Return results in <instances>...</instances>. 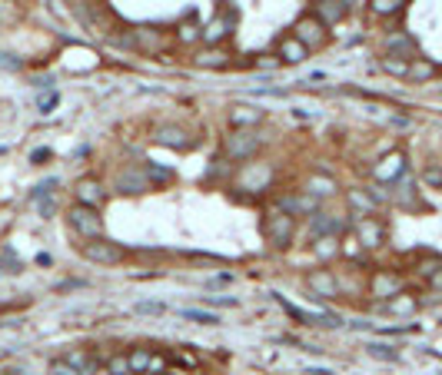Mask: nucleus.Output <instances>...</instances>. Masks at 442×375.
<instances>
[{
	"mask_svg": "<svg viewBox=\"0 0 442 375\" xmlns=\"http://www.w3.org/2000/svg\"><path fill=\"white\" fill-rule=\"evenodd\" d=\"M263 239H266L273 249H289L293 246V239H296V233H299V219L296 216H289V213H283V209L269 206L266 213H263Z\"/></svg>",
	"mask_w": 442,
	"mask_h": 375,
	"instance_id": "1",
	"label": "nucleus"
},
{
	"mask_svg": "<svg viewBox=\"0 0 442 375\" xmlns=\"http://www.w3.org/2000/svg\"><path fill=\"white\" fill-rule=\"evenodd\" d=\"M263 143H266V140L256 130H230L223 136L220 150H223V156H227L230 163H250V160H256V153L263 150Z\"/></svg>",
	"mask_w": 442,
	"mask_h": 375,
	"instance_id": "2",
	"label": "nucleus"
},
{
	"mask_svg": "<svg viewBox=\"0 0 442 375\" xmlns=\"http://www.w3.org/2000/svg\"><path fill=\"white\" fill-rule=\"evenodd\" d=\"M276 180V167L269 160H250L236 169V186L243 193H266Z\"/></svg>",
	"mask_w": 442,
	"mask_h": 375,
	"instance_id": "3",
	"label": "nucleus"
},
{
	"mask_svg": "<svg viewBox=\"0 0 442 375\" xmlns=\"http://www.w3.org/2000/svg\"><path fill=\"white\" fill-rule=\"evenodd\" d=\"M67 223H70V229L77 233L83 243H90V239H103V236H107V226H103L100 209H90V206L74 203V206L67 209Z\"/></svg>",
	"mask_w": 442,
	"mask_h": 375,
	"instance_id": "4",
	"label": "nucleus"
},
{
	"mask_svg": "<svg viewBox=\"0 0 442 375\" xmlns=\"http://www.w3.org/2000/svg\"><path fill=\"white\" fill-rule=\"evenodd\" d=\"M289 34L299 40V43L306 47L309 54H313V50H323L329 40H333L329 27H326V23H323L319 17H316V14H303V17L293 23V30H289Z\"/></svg>",
	"mask_w": 442,
	"mask_h": 375,
	"instance_id": "5",
	"label": "nucleus"
},
{
	"mask_svg": "<svg viewBox=\"0 0 442 375\" xmlns=\"http://www.w3.org/2000/svg\"><path fill=\"white\" fill-rule=\"evenodd\" d=\"M349 229H352V219L346 216H339V213H329V209H316L313 216H309V236H313V243L316 239H326V236H336V239H343Z\"/></svg>",
	"mask_w": 442,
	"mask_h": 375,
	"instance_id": "6",
	"label": "nucleus"
},
{
	"mask_svg": "<svg viewBox=\"0 0 442 375\" xmlns=\"http://www.w3.org/2000/svg\"><path fill=\"white\" fill-rule=\"evenodd\" d=\"M406 173H409V160H406L403 150H392L386 153L383 160H376L372 169H369V176H372V183L376 186H392V183H399Z\"/></svg>",
	"mask_w": 442,
	"mask_h": 375,
	"instance_id": "7",
	"label": "nucleus"
},
{
	"mask_svg": "<svg viewBox=\"0 0 442 375\" xmlns=\"http://www.w3.org/2000/svg\"><path fill=\"white\" fill-rule=\"evenodd\" d=\"M403 289H406V279L396 269H376V272L366 276V296H372V299H379V302L399 296Z\"/></svg>",
	"mask_w": 442,
	"mask_h": 375,
	"instance_id": "8",
	"label": "nucleus"
},
{
	"mask_svg": "<svg viewBox=\"0 0 442 375\" xmlns=\"http://www.w3.org/2000/svg\"><path fill=\"white\" fill-rule=\"evenodd\" d=\"M80 253H83V259L87 263H96V266H120L127 259V249L120 243H110L107 236L103 239H90V243L80 246Z\"/></svg>",
	"mask_w": 442,
	"mask_h": 375,
	"instance_id": "9",
	"label": "nucleus"
},
{
	"mask_svg": "<svg viewBox=\"0 0 442 375\" xmlns=\"http://www.w3.org/2000/svg\"><path fill=\"white\" fill-rule=\"evenodd\" d=\"M349 233L359 239V246H363L366 253H372V249H383V246H386V236H389V229H386V223L379 219V216H363V219H356Z\"/></svg>",
	"mask_w": 442,
	"mask_h": 375,
	"instance_id": "10",
	"label": "nucleus"
},
{
	"mask_svg": "<svg viewBox=\"0 0 442 375\" xmlns=\"http://www.w3.org/2000/svg\"><path fill=\"white\" fill-rule=\"evenodd\" d=\"M306 286H309V299L313 302H326V299H336L339 296V272L333 269H313L306 276Z\"/></svg>",
	"mask_w": 442,
	"mask_h": 375,
	"instance_id": "11",
	"label": "nucleus"
},
{
	"mask_svg": "<svg viewBox=\"0 0 442 375\" xmlns=\"http://www.w3.org/2000/svg\"><path fill=\"white\" fill-rule=\"evenodd\" d=\"M114 189L123 193V196H143V193H150L154 186H150L143 167H120L114 176Z\"/></svg>",
	"mask_w": 442,
	"mask_h": 375,
	"instance_id": "12",
	"label": "nucleus"
},
{
	"mask_svg": "<svg viewBox=\"0 0 442 375\" xmlns=\"http://www.w3.org/2000/svg\"><path fill=\"white\" fill-rule=\"evenodd\" d=\"M74 203L90 206V209H103V203H107V186H103V180H96V176H80L77 186H74Z\"/></svg>",
	"mask_w": 442,
	"mask_h": 375,
	"instance_id": "13",
	"label": "nucleus"
},
{
	"mask_svg": "<svg viewBox=\"0 0 442 375\" xmlns=\"http://www.w3.org/2000/svg\"><path fill=\"white\" fill-rule=\"evenodd\" d=\"M383 56H399V60H416L419 56V43L412 34H406V30H392V34H386L383 37Z\"/></svg>",
	"mask_w": 442,
	"mask_h": 375,
	"instance_id": "14",
	"label": "nucleus"
},
{
	"mask_svg": "<svg viewBox=\"0 0 442 375\" xmlns=\"http://www.w3.org/2000/svg\"><path fill=\"white\" fill-rule=\"evenodd\" d=\"M376 209H379V203L372 200L369 186H349L346 189V213L352 223L363 219V216H376Z\"/></svg>",
	"mask_w": 442,
	"mask_h": 375,
	"instance_id": "15",
	"label": "nucleus"
},
{
	"mask_svg": "<svg viewBox=\"0 0 442 375\" xmlns=\"http://www.w3.org/2000/svg\"><path fill=\"white\" fill-rule=\"evenodd\" d=\"M154 143L167 147V150H193V140L190 130H183L180 123H160L154 130Z\"/></svg>",
	"mask_w": 442,
	"mask_h": 375,
	"instance_id": "16",
	"label": "nucleus"
},
{
	"mask_svg": "<svg viewBox=\"0 0 442 375\" xmlns=\"http://www.w3.org/2000/svg\"><path fill=\"white\" fill-rule=\"evenodd\" d=\"M273 206L283 209V213H289V216H296V219H299V216H306L309 219L316 209L323 206V203H316V200L306 196L303 189H296V193H289V196H276V200H273Z\"/></svg>",
	"mask_w": 442,
	"mask_h": 375,
	"instance_id": "17",
	"label": "nucleus"
},
{
	"mask_svg": "<svg viewBox=\"0 0 442 375\" xmlns=\"http://www.w3.org/2000/svg\"><path fill=\"white\" fill-rule=\"evenodd\" d=\"M236 17L240 14H233V10H227V14H216V17L203 27V34H200V40L203 43H210V47H220L223 40L233 34V27H236Z\"/></svg>",
	"mask_w": 442,
	"mask_h": 375,
	"instance_id": "18",
	"label": "nucleus"
},
{
	"mask_svg": "<svg viewBox=\"0 0 442 375\" xmlns=\"http://www.w3.org/2000/svg\"><path fill=\"white\" fill-rule=\"evenodd\" d=\"M299 189H303L306 196H313L316 203H326V200H333V196L339 193V183H336L329 173H309Z\"/></svg>",
	"mask_w": 442,
	"mask_h": 375,
	"instance_id": "19",
	"label": "nucleus"
},
{
	"mask_svg": "<svg viewBox=\"0 0 442 375\" xmlns=\"http://www.w3.org/2000/svg\"><path fill=\"white\" fill-rule=\"evenodd\" d=\"M389 203H392V206H399V209H416L419 206V186H416L412 173H406L399 183H392Z\"/></svg>",
	"mask_w": 442,
	"mask_h": 375,
	"instance_id": "20",
	"label": "nucleus"
},
{
	"mask_svg": "<svg viewBox=\"0 0 442 375\" xmlns=\"http://www.w3.org/2000/svg\"><path fill=\"white\" fill-rule=\"evenodd\" d=\"M419 306H423V299L416 296V292H409V289H403L399 296H392V299H386V302H379V309L383 312H389V316H416L419 312Z\"/></svg>",
	"mask_w": 442,
	"mask_h": 375,
	"instance_id": "21",
	"label": "nucleus"
},
{
	"mask_svg": "<svg viewBox=\"0 0 442 375\" xmlns=\"http://www.w3.org/2000/svg\"><path fill=\"white\" fill-rule=\"evenodd\" d=\"M309 56V50L299 43V40L293 37V34H286V37H280V43H276V63H286V67H299L303 60Z\"/></svg>",
	"mask_w": 442,
	"mask_h": 375,
	"instance_id": "22",
	"label": "nucleus"
},
{
	"mask_svg": "<svg viewBox=\"0 0 442 375\" xmlns=\"http://www.w3.org/2000/svg\"><path fill=\"white\" fill-rule=\"evenodd\" d=\"M266 120V110H260V107H246V103H240V107H233L230 110V127L233 130H256V123H263Z\"/></svg>",
	"mask_w": 442,
	"mask_h": 375,
	"instance_id": "23",
	"label": "nucleus"
},
{
	"mask_svg": "<svg viewBox=\"0 0 442 375\" xmlns=\"http://www.w3.org/2000/svg\"><path fill=\"white\" fill-rule=\"evenodd\" d=\"M313 14L323 20L326 27H333V23H339V20L349 17V7L343 0H313Z\"/></svg>",
	"mask_w": 442,
	"mask_h": 375,
	"instance_id": "24",
	"label": "nucleus"
},
{
	"mask_svg": "<svg viewBox=\"0 0 442 375\" xmlns=\"http://www.w3.org/2000/svg\"><path fill=\"white\" fill-rule=\"evenodd\" d=\"M63 362H67V365H70V369H74L77 375H96V369L103 365L100 358L90 356V352H83V349H74V352H67V356H63Z\"/></svg>",
	"mask_w": 442,
	"mask_h": 375,
	"instance_id": "25",
	"label": "nucleus"
},
{
	"mask_svg": "<svg viewBox=\"0 0 442 375\" xmlns=\"http://www.w3.org/2000/svg\"><path fill=\"white\" fill-rule=\"evenodd\" d=\"M439 74V67L432 63V60H425V56H416L412 63H409V76L406 80H412V83H429L432 76Z\"/></svg>",
	"mask_w": 442,
	"mask_h": 375,
	"instance_id": "26",
	"label": "nucleus"
},
{
	"mask_svg": "<svg viewBox=\"0 0 442 375\" xmlns=\"http://www.w3.org/2000/svg\"><path fill=\"white\" fill-rule=\"evenodd\" d=\"M143 169H147V180H150V186L154 189H163L170 186L176 180V173L170 167H156V163H143Z\"/></svg>",
	"mask_w": 442,
	"mask_h": 375,
	"instance_id": "27",
	"label": "nucleus"
},
{
	"mask_svg": "<svg viewBox=\"0 0 442 375\" xmlns=\"http://www.w3.org/2000/svg\"><path fill=\"white\" fill-rule=\"evenodd\" d=\"M127 356H130V369H134V375H147L150 358H154V349H147V345H134V349H127Z\"/></svg>",
	"mask_w": 442,
	"mask_h": 375,
	"instance_id": "28",
	"label": "nucleus"
},
{
	"mask_svg": "<svg viewBox=\"0 0 442 375\" xmlns=\"http://www.w3.org/2000/svg\"><path fill=\"white\" fill-rule=\"evenodd\" d=\"M103 372L107 375H134V369H130V356H127V352L107 356L103 358Z\"/></svg>",
	"mask_w": 442,
	"mask_h": 375,
	"instance_id": "29",
	"label": "nucleus"
},
{
	"mask_svg": "<svg viewBox=\"0 0 442 375\" xmlns=\"http://www.w3.org/2000/svg\"><path fill=\"white\" fill-rule=\"evenodd\" d=\"M339 253H343V259H349V263H363V256H366V249L359 246V239L352 233H346L339 239Z\"/></svg>",
	"mask_w": 442,
	"mask_h": 375,
	"instance_id": "30",
	"label": "nucleus"
},
{
	"mask_svg": "<svg viewBox=\"0 0 442 375\" xmlns=\"http://www.w3.org/2000/svg\"><path fill=\"white\" fill-rule=\"evenodd\" d=\"M409 0H369V14L376 17H396Z\"/></svg>",
	"mask_w": 442,
	"mask_h": 375,
	"instance_id": "31",
	"label": "nucleus"
},
{
	"mask_svg": "<svg viewBox=\"0 0 442 375\" xmlns=\"http://www.w3.org/2000/svg\"><path fill=\"white\" fill-rule=\"evenodd\" d=\"M134 47H140V50H156V47H160V30H154V27H136Z\"/></svg>",
	"mask_w": 442,
	"mask_h": 375,
	"instance_id": "32",
	"label": "nucleus"
},
{
	"mask_svg": "<svg viewBox=\"0 0 442 375\" xmlns=\"http://www.w3.org/2000/svg\"><path fill=\"white\" fill-rule=\"evenodd\" d=\"M196 67H210V70H227V67H230V54H227V50H216V47H213L210 54L196 56Z\"/></svg>",
	"mask_w": 442,
	"mask_h": 375,
	"instance_id": "33",
	"label": "nucleus"
},
{
	"mask_svg": "<svg viewBox=\"0 0 442 375\" xmlns=\"http://www.w3.org/2000/svg\"><path fill=\"white\" fill-rule=\"evenodd\" d=\"M379 70L389 74V76L406 80V76H409V60H399V56H379Z\"/></svg>",
	"mask_w": 442,
	"mask_h": 375,
	"instance_id": "34",
	"label": "nucleus"
},
{
	"mask_svg": "<svg viewBox=\"0 0 442 375\" xmlns=\"http://www.w3.org/2000/svg\"><path fill=\"white\" fill-rule=\"evenodd\" d=\"M196 14H190V20H187V23H180V27H176V40H180V43H183V47H190V43H196V40H200V34H203V27H196Z\"/></svg>",
	"mask_w": 442,
	"mask_h": 375,
	"instance_id": "35",
	"label": "nucleus"
},
{
	"mask_svg": "<svg viewBox=\"0 0 442 375\" xmlns=\"http://www.w3.org/2000/svg\"><path fill=\"white\" fill-rule=\"evenodd\" d=\"M180 319L196 322V325H220V316L207 312V309H180Z\"/></svg>",
	"mask_w": 442,
	"mask_h": 375,
	"instance_id": "36",
	"label": "nucleus"
},
{
	"mask_svg": "<svg viewBox=\"0 0 442 375\" xmlns=\"http://www.w3.org/2000/svg\"><path fill=\"white\" fill-rule=\"evenodd\" d=\"M366 352L372 358H383V362H399V352H396L392 345H386V342H369Z\"/></svg>",
	"mask_w": 442,
	"mask_h": 375,
	"instance_id": "37",
	"label": "nucleus"
},
{
	"mask_svg": "<svg viewBox=\"0 0 442 375\" xmlns=\"http://www.w3.org/2000/svg\"><path fill=\"white\" fill-rule=\"evenodd\" d=\"M436 269H442V256H432V253H423L419 256V263H416V272L423 276V279H429Z\"/></svg>",
	"mask_w": 442,
	"mask_h": 375,
	"instance_id": "38",
	"label": "nucleus"
},
{
	"mask_svg": "<svg viewBox=\"0 0 442 375\" xmlns=\"http://www.w3.org/2000/svg\"><path fill=\"white\" fill-rule=\"evenodd\" d=\"M313 249H316V256H319V259H333V256L339 253V239H336V236L316 239V243H313Z\"/></svg>",
	"mask_w": 442,
	"mask_h": 375,
	"instance_id": "39",
	"label": "nucleus"
},
{
	"mask_svg": "<svg viewBox=\"0 0 442 375\" xmlns=\"http://www.w3.org/2000/svg\"><path fill=\"white\" fill-rule=\"evenodd\" d=\"M134 312L136 316H163L167 306H163V302H154V299H143V302H136L134 306Z\"/></svg>",
	"mask_w": 442,
	"mask_h": 375,
	"instance_id": "40",
	"label": "nucleus"
},
{
	"mask_svg": "<svg viewBox=\"0 0 442 375\" xmlns=\"http://www.w3.org/2000/svg\"><path fill=\"white\" fill-rule=\"evenodd\" d=\"M423 183L432 189H442V163H429L423 169Z\"/></svg>",
	"mask_w": 442,
	"mask_h": 375,
	"instance_id": "41",
	"label": "nucleus"
},
{
	"mask_svg": "<svg viewBox=\"0 0 442 375\" xmlns=\"http://www.w3.org/2000/svg\"><path fill=\"white\" fill-rule=\"evenodd\" d=\"M57 176H50V180H40L37 186L30 189V200H43V196H50V193H54V189H57Z\"/></svg>",
	"mask_w": 442,
	"mask_h": 375,
	"instance_id": "42",
	"label": "nucleus"
},
{
	"mask_svg": "<svg viewBox=\"0 0 442 375\" xmlns=\"http://www.w3.org/2000/svg\"><path fill=\"white\" fill-rule=\"evenodd\" d=\"M170 358H173V362H180V365H187V369H200V358L193 356V352H187V349H173V352H170Z\"/></svg>",
	"mask_w": 442,
	"mask_h": 375,
	"instance_id": "43",
	"label": "nucleus"
},
{
	"mask_svg": "<svg viewBox=\"0 0 442 375\" xmlns=\"http://www.w3.org/2000/svg\"><path fill=\"white\" fill-rule=\"evenodd\" d=\"M170 356H160V352H154V358H150V369H147V375H167L170 369Z\"/></svg>",
	"mask_w": 442,
	"mask_h": 375,
	"instance_id": "44",
	"label": "nucleus"
},
{
	"mask_svg": "<svg viewBox=\"0 0 442 375\" xmlns=\"http://www.w3.org/2000/svg\"><path fill=\"white\" fill-rule=\"evenodd\" d=\"M207 306H216V309H233L236 306V296H203Z\"/></svg>",
	"mask_w": 442,
	"mask_h": 375,
	"instance_id": "45",
	"label": "nucleus"
},
{
	"mask_svg": "<svg viewBox=\"0 0 442 375\" xmlns=\"http://www.w3.org/2000/svg\"><path fill=\"white\" fill-rule=\"evenodd\" d=\"M50 156H54V153H50V147H37V150L30 153V163H34V167H43Z\"/></svg>",
	"mask_w": 442,
	"mask_h": 375,
	"instance_id": "46",
	"label": "nucleus"
},
{
	"mask_svg": "<svg viewBox=\"0 0 442 375\" xmlns=\"http://www.w3.org/2000/svg\"><path fill=\"white\" fill-rule=\"evenodd\" d=\"M47 375H77V372H74V369H70L63 358H54V362H50V372H47Z\"/></svg>",
	"mask_w": 442,
	"mask_h": 375,
	"instance_id": "47",
	"label": "nucleus"
},
{
	"mask_svg": "<svg viewBox=\"0 0 442 375\" xmlns=\"http://www.w3.org/2000/svg\"><path fill=\"white\" fill-rule=\"evenodd\" d=\"M37 103H40V113H50V110H54V107H57V103H60V96H57V94H50V96H40Z\"/></svg>",
	"mask_w": 442,
	"mask_h": 375,
	"instance_id": "48",
	"label": "nucleus"
},
{
	"mask_svg": "<svg viewBox=\"0 0 442 375\" xmlns=\"http://www.w3.org/2000/svg\"><path fill=\"white\" fill-rule=\"evenodd\" d=\"M37 209H40V216H43V219H50V216H54V200H47V196H43V200H37Z\"/></svg>",
	"mask_w": 442,
	"mask_h": 375,
	"instance_id": "49",
	"label": "nucleus"
},
{
	"mask_svg": "<svg viewBox=\"0 0 442 375\" xmlns=\"http://www.w3.org/2000/svg\"><path fill=\"white\" fill-rule=\"evenodd\" d=\"M425 282H429V289H432L436 296H442V269H436V272H432Z\"/></svg>",
	"mask_w": 442,
	"mask_h": 375,
	"instance_id": "50",
	"label": "nucleus"
},
{
	"mask_svg": "<svg viewBox=\"0 0 442 375\" xmlns=\"http://www.w3.org/2000/svg\"><path fill=\"white\" fill-rule=\"evenodd\" d=\"M0 375H23L20 369H7V372H0Z\"/></svg>",
	"mask_w": 442,
	"mask_h": 375,
	"instance_id": "51",
	"label": "nucleus"
},
{
	"mask_svg": "<svg viewBox=\"0 0 442 375\" xmlns=\"http://www.w3.org/2000/svg\"><path fill=\"white\" fill-rule=\"evenodd\" d=\"M343 3H346V7H352V3H356V0H343Z\"/></svg>",
	"mask_w": 442,
	"mask_h": 375,
	"instance_id": "52",
	"label": "nucleus"
},
{
	"mask_svg": "<svg viewBox=\"0 0 442 375\" xmlns=\"http://www.w3.org/2000/svg\"><path fill=\"white\" fill-rule=\"evenodd\" d=\"M439 94H442V83H439Z\"/></svg>",
	"mask_w": 442,
	"mask_h": 375,
	"instance_id": "53",
	"label": "nucleus"
}]
</instances>
